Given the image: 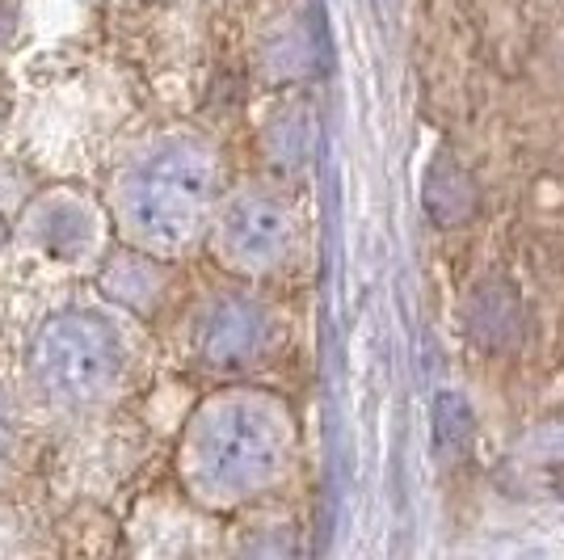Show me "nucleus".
I'll use <instances>...</instances> for the list:
<instances>
[{
	"instance_id": "obj_9",
	"label": "nucleus",
	"mask_w": 564,
	"mask_h": 560,
	"mask_svg": "<svg viewBox=\"0 0 564 560\" xmlns=\"http://www.w3.org/2000/svg\"><path fill=\"white\" fill-rule=\"evenodd\" d=\"M18 460H22V418L9 392L0 388V485L13 476Z\"/></svg>"
},
{
	"instance_id": "obj_11",
	"label": "nucleus",
	"mask_w": 564,
	"mask_h": 560,
	"mask_svg": "<svg viewBox=\"0 0 564 560\" xmlns=\"http://www.w3.org/2000/svg\"><path fill=\"white\" fill-rule=\"evenodd\" d=\"M9 240H13V228H9V215H4V211H0V249H4V245H9Z\"/></svg>"
},
{
	"instance_id": "obj_8",
	"label": "nucleus",
	"mask_w": 564,
	"mask_h": 560,
	"mask_svg": "<svg viewBox=\"0 0 564 560\" xmlns=\"http://www.w3.org/2000/svg\"><path fill=\"white\" fill-rule=\"evenodd\" d=\"M34 190H39V182H34V173L22 161L0 157V211L4 215H18L34 198Z\"/></svg>"
},
{
	"instance_id": "obj_5",
	"label": "nucleus",
	"mask_w": 564,
	"mask_h": 560,
	"mask_svg": "<svg viewBox=\"0 0 564 560\" xmlns=\"http://www.w3.org/2000/svg\"><path fill=\"white\" fill-rule=\"evenodd\" d=\"M18 233L25 236V245H34L51 261L76 266L80 257H89L97 249L101 215L80 190H34V198L18 211Z\"/></svg>"
},
{
	"instance_id": "obj_10",
	"label": "nucleus",
	"mask_w": 564,
	"mask_h": 560,
	"mask_svg": "<svg viewBox=\"0 0 564 560\" xmlns=\"http://www.w3.org/2000/svg\"><path fill=\"white\" fill-rule=\"evenodd\" d=\"M9 115H13V94H9V85L0 80V127L9 122Z\"/></svg>"
},
{
	"instance_id": "obj_4",
	"label": "nucleus",
	"mask_w": 564,
	"mask_h": 560,
	"mask_svg": "<svg viewBox=\"0 0 564 560\" xmlns=\"http://www.w3.org/2000/svg\"><path fill=\"white\" fill-rule=\"evenodd\" d=\"M212 245L236 274H265L291 254V211L265 190H245L212 219Z\"/></svg>"
},
{
	"instance_id": "obj_1",
	"label": "nucleus",
	"mask_w": 564,
	"mask_h": 560,
	"mask_svg": "<svg viewBox=\"0 0 564 560\" xmlns=\"http://www.w3.org/2000/svg\"><path fill=\"white\" fill-rule=\"evenodd\" d=\"M215 190L219 161L207 143L189 136H156L118 161L106 207L122 245L169 261L186 254L212 224Z\"/></svg>"
},
{
	"instance_id": "obj_7",
	"label": "nucleus",
	"mask_w": 564,
	"mask_h": 560,
	"mask_svg": "<svg viewBox=\"0 0 564 560\" xmlns=\"http://www.w3.org/2000/svg\"><path fill=\"white\" fill-rule=\"evenodd\" d=\"M97 291L135 316H152L165 295V266H161V257L143 254L135 245H122L101 261Z\"/></svg>"
},
{
	"instance_id": "obj_3",
	"label": "nucleus",
	"mask_w": 564,
	"mask_h": 560,
	"mask_svg": "<svg viewBox=\"0 0 564 560\" xmlns=\"http://www.w3.org/2000/svg\"><path fill=\"white\" fill-rule=\"evenodd\" d=\"M127 337L94 308H59L25 342V388L51 413H89L110 405L127 375Z\"/></svg>"
},
{
	"instance_id": "obj_6",
	"label": "nucleus",
	"mask_w": 564,
	"mask_h": 560,
	"mask_svg": "<svg viewBox=\"0 0 564 560\" xmlns=\"http://www.w3.org/2000/svg\"><path fill=\"white\" fill-rule=\"evenodd\" d=\"M270 337V321L261 304L245 295H219L194 316V354L203 367L215 371H236L249 367Z\"/></svg>"
},
{
	"instance_id": "obj_2",
	"label": "nucleus",
	"mask_w": 564,
	"mask_h": 560,
	"mask_svg": "<svg viewBox=\"0 0 564 560\" xmlns=\"http://www.w3.org/2000/svg\"><path fill=\"white\" fill-rule=\"evenodd\" d=\"M182 476L194 497L232 506L274 485L286 467V418L274 400L232 392L207 400L182 443Z\"/></svg>"
}]
</instances>
